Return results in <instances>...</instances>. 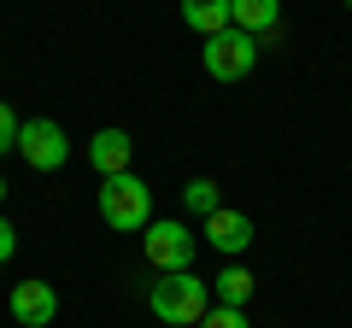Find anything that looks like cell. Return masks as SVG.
Listing matches in <instances>:
<instances>
[{
	"label": "cell",
	"instance_id": "6da1fadb",
	"mask_svg": "<svg viewBox=\"0 0 352 328\" xmlns=\"http://www.w3.org/2000/svg\"><path fill=\"white\" fill-rule=\"evenodd\" d=\"M147 305H153V316L170 323V328H200V316L212 311V281H200L194 270H170V276L153 281Z\"/></svg>",
	"mask_w": 352,
	"mask_h": 328
},
{
	"label": "cell",
	"instance_id": "7a4b0ae2",
	"mask_svg": "<svg viewBox=\"0 0 352 328\" xmlns=\"http://www.w3.org/2000/svg\"><path fill=\"white\" fill-rule=\"evenodd\" d=\"M100 217H106V229H118V235H141V229L153 223V188L135 176V170L100 176Z\"/></svg>",
	"mask_w": 352,
	"mask_h": 328
},
{
	"label": "cell",
	"instance_id": "3957f363",
	"mask_svg": "<svg viewBox=\"0 0 352 328\" xmlns=\"http://www.w3.org/2000/svg\"><path fill=\"white\" fill-rule=\"evenodd\" d=\"M200 59H206V76L212 82H241V76L258 65V36H247V30H217V36H206V47H200Z\"/></svg>",
	"mask_w": 352,
	"mask_h": 328
},
{
	"label": "cell",
	"instance_id": "277c9868",
	"mask_svg": "<svg viewBox=\"0 0 352 328\" xmlns=\"http://www.w3.org/2000/svg\"><path fill=\"white\" fill-rule=\"evenodd\" d=\"M141 253H147V264L159 270V276H170V270L194 264V235L182 223H147L141 229Z\"/></svg>",
	"mask_w": 352,
	"mask_h": 328
},
{
	"label": "cell",
	"instance_id": "5b68a950",
	"mask_svg": "<svg viewBox=\"0 0 352 328\" xmlns=\"http://www.w3.org/2000/svg\"><path fill=\"white\" fill-rule=\"evenodd\" d=\"M18 152H24L30 170H59V164L71 159V141H65V129L53 124V117H30V124L18 129Z\"/></svg>",
	"mask_w": 352,
	"mask_h": 328
},
{
	"label": "cell",
	"instance_id": "8992f818",
	"mask_svg": "<svg viewBox=\"0 0 352 328\" xmlns=\"http://www.w3.org/2000/svg\"><path fill=\"white\" fill-rule=\"evenodd\" d=\"M206 240H212L223 258H241L252 246V217L247 211H229V205H217L212 217H206Z\"/></svg>",
	"mask_w": 352,
	"mask_h": 328
},
{
	"label": "cell",
	"instance_id": "52a82bcc",
	"mask_svg": "<svg viewBox=\"0 0 352 328\" xmlns=\"http://www.w3.org/2000/svg\"><path fill=\"white\" fill-rule=\"evenodd\" d=\"M12 316L24 328H47L53 316H59V293H53V281H18V288H12Z\"/></svg>",
	"mask_w": 352,
	"mask_h": 328
},
{
	"label": "cell",
	"instance_id": "ba28073f",
	"mask_svg": "<svg viewBox=\"0 0 352 328\" xmlns=\"http://www.w3.org/2000/svg\"><path fill=\"white\" fill-rule=\"evenodd\" d=\"M129 152H135L129 129H100V135L88 141V164H94L100 176H124V170H129Z\"/></svg>",
	"mask_w": 352,
	"mask_h": 328
},
{
	"label": "cell",
	"instance_id": "9c48e42d",
	"mask_svg": "<svg viewBox=\"0 0 352 328\" xmlns=\"http://www.w3.org/2000/svg\"><path fill=\"white\" fill-rule=\"evenodd\" d=\"M282 18V0H229V24L247 36H270Z\"/></svg>",
	"mask_w": 352,
	"mask_h": 328
},
{
	"label": "cell",
	"instance_id": "30bf717a",
	"mask_svg": "<svg viewBox=\"0 0 352 328\" xmlns=\"http://www.w3.org/2000/svg\"><path fill=\"white\" fill-rule=\"evenodd\" d=\"M182 24L194 36H217L229 30V0H182Z\"/></svg>",
	"mask_w": 352,
	"mask_h": 328
},
{
	"label": "cell",
	"instance_id": "8fae6325",
	"mask_svg": "<svg viewBox=\"0 0 352 328\" xmlns=\"http://www.w3.org/2000/svg\"><path fill=\"white\" fill-rule=\"evenodd\" d=\"M252 288H258V281H252V270H241V264H229L223 276L212 281V293H217V305H235V311H241V305L252 299Z\"/></svg>",
	"mask_w": 352,
	"mask_h": 328
},
{
	"label": "cell",
	"instance_id": "7c38bea8",
	"mask_svg": "<svg viewBox=\"0 0 352 328\" xmlns=\"http://www.w3.org/2000/svg\"><path fill=\"white\" fill-rule=\"evenodd\" d=\"M182 205H188L194 217H212L217 205H223V194H217V182H212V176H194L188 188H182Z\"/></svg>",
	"mask_w": 352,
	"mask_h": 328
},
{
	"label": "cell",
	"instance_id": "4fadbf2b",
	"mask_svg": "<svg viewBox=\"0 0 352 328\" xmlns=\"http://www.w3.org/2000/svg\"><path fill=\"white\" fill-rule=\"evenodd\" d=\"M200 328H252L247 311H235V305H212V311L200 316Z\"/></svg>",
	"mask_w": 352,
	"mask_h": 328
},
{
	"label": "cell",
	"instance_id": "5bb4252c",
	"mask_svg": "<svg viewBox=\"0 0 352 328\" xmlns=\"http://www.w3.org/2000/svg\"><path fill=\"white\" fill-rule=\"evenodd\" d=\"M18 129H24V117L0 100V152H18Z\"/></svg>",
	"mask_w": 352,
	"mask_h": 328
},
{
	"label": "cell",
	"instance_id": "9a60e30c",
	"mask_svg": "<svg viewBox=\"0 0 352 328\" xmlns=\"http://www.w3.org/2000/svg\"><path fill=\"white\" fill-rule=\"evenodd\" d=\"M12 253H18V229L6 223V217H0V264H6V258H12Z\"/></svg>",
	"mask_w": 352,
	"mask_h": 328
},
{
	"label": "cell",
	"instance_id": "2e32d148",
	"mask_svg": "<svg viewBox=\"0 0 352 328\" xmlns=\"http://www.w3.org/2000/svg\"><path fill=\"white\" fill-rule=\"evenodd\" d=\"M0 200H6V182H0Z\"/></svg>",
	"mask_w": 352,
	"mask_h": 328
},
{
	"label": "cell",
	"instance_id": "e0dca14e",
	"mask_svg": "<svg viewBox=\"0 0 352 328\" xmlns=\"http://www.w3.org/2000/svg\"><path fill=\"white\" fill-rule=\"evenodd\" d=\"M346 6H352V0H346Z\"/></svg>",
	"mask_w": 352,
	"mask_h": 328
}]
</instances>
